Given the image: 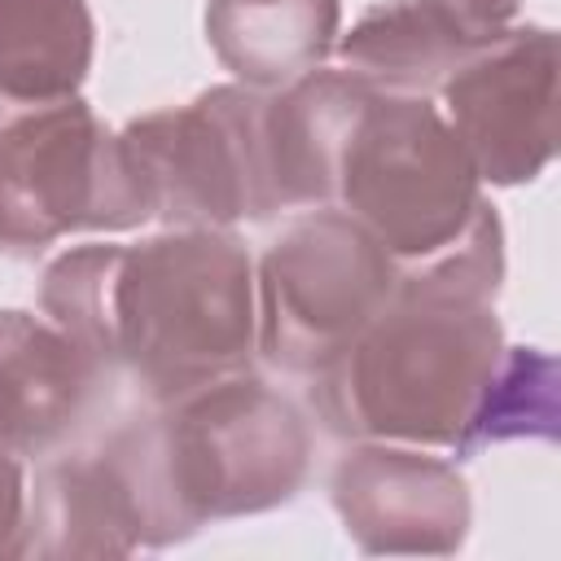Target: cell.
<instances>
[{
	"mask_svg": "<svg viewBox=\"0 0 561 561\" xmlns=\"http://www.w3.org/2000/svg\"><path fill=\"white\" fill-rule=\"evenodd\" d=\"M39 307L149 408L250 373L259 355L254 263L228 228L75 245L44 267Z\"/></svg>",
	"mask_w": 561,
	"mask_h": 561,
	"instance_id": "6da1fadb",
	"label": "cell"
},
{
	"mask_svg": "<svg viewBox=\"0 0 561 561\" xmlns=\"http://www.w3.org/2000/svg\"><path fill=\"white\" fill-rule=\"evenodd\" d=\"M504 280V228L491 202L438 254L403 263L390 302L311 381L329 430L346 438L451 447L504 359L495 294Z\"/></svg>",
	"mask_w": 561,
	"mask_h": 561,
	"instance_id": "7a4b0ae2",
	"label": "cell"
},
{
	"mask_svg": "<svg viewBox=\"0 0 561 561\" xmlns=\"http://www.w3.org/2000/svg\"><path fill=\"white\" fill-rule=\"evenodd\" d=\"M145 500V548L206 522L289 504L311 469V430L294 399L254 373L210 381L114 430Z\"/></svg>",
	"mask_w": 561,
	"mask_h": 561,
	"instance_id": "3957f363",
	"label": "cell"
},
{
	"mask_svg": "<svg viewBox=\"0 0 561 561\" xmlns=\"http://www.w3.org/2000/svg\"><path fill=\"white\" fill-rule=\"evenodd\" d=\"M482 202V180L430 96L364 92L333 167L337 210L364 224L399 263H421L447 250Z\"/></svg>",
	"mask_w": 561,
	"mask_h": 561,
	"instance_id": "277c9868",
	"label": "cell"
},
{
	"mask_svg": "<svg viewBox=\"0 0 561 561\" xmlns=\"http://www.w3.org/2000/svg\"><path fill=\"white\" fill-rule=\"evenodd\" d=\"M145 219L118 131L83 96H0V254L35 259L70 232H127Z\"/></svg>",
	"mask_w": 561,
	"mask_h": 561,
	"instance_id": "5b68a950",
	"label": "cell"
},
{
	"mask_svg": "<svg viewBox=\"0 0 561 561\" xmlns=\"http://www.w3.org/2000/svg\"><path fill=\"white\" fill-rule=\"evenodd\" d=\"M123 158L149 206L171 228H228L280 215L267 153V92L219 83L188 105L131 118Z\"/></svg>",
	"mask_w": 561,
	"mask_h": 561,
	"instance_id": "8992f818",
	"label": "cell"
},
{
	"mask_svg": "<svg viewBox=\"0 0 561 561\" xmlns=\"http://www.w3.org/2000/svg\"><path fill=\"white\" fill-rule=\"evenodd\" d=\"M399 272L403 263L346 210H307L259 263V355L289 377L324 373L390 302Z\"/></svg>",
	"mask_w": 561,
	"mask_h": 561,
	"instance_id": "52a82bcc",
	"label": "cell"
},
{
	"mask_svg": "<svg viewBox=\"0 0 561 561\" xmlns=\"http://www.w3.org/2000/svg\"><path fill=\"white\" fill-rule=\"evenodd\" d=\"M443 118L465 145L478 180L526 184L557 153V35L508 26L469 53L443 83Z\"/></svg>",
	"mask_w": 561,
	"mask_h": 561,
	"instance_id": "ba28073f",
	"label": "cell"
},
{
	"mask_svg": "<svg viewBox=\"0 0 561 561\" xmlns=\"http://www.w3.org/2000/svg\"><path fill=\"white\" fill-rule=\"evenodd\" d=\"M329 495L368 557H451L473 522L469 482L456 465L408 443H351L333 465Z\"/></svg>",
	"mask_w": 561,
	"mask_h": 561,
	"instance_id": "9c48e42d",
	"label": "cell"
},
{
	"mask_svg": "<svg viewBox=\"0 0 561 561\" xmlns=\"http://www.w3.org/2000/svg\"><path fill=\"white\" fill-rule=\"evenodd\" d=\"M145 548V500L114 430L79 451H53L26 491L18 557H131Z\"/></svg>",
	"mask_w": 561,
	"mask_h": 561,
	"instance_id": "30bf717a",
	"label": "cell"
},
{
	"mask_svg": "<svg viewBox=\"0 0 561 561\" xmlns=\"http://www.w3.org/2000/svg\"><path fill=\"white\" fill-rule=\"evenodd\" d=\"M110 386V373L61 324L0 311V443L13 456L61 451Z\"/></svg>",
	"mask_w": 561,
	"mask_h": 561,
	"instance_id": "8fae6325",
	"label": "cell"
},
{
	"mask_svg": "<svg viewBox=\"0 0 561 561\" xmlns=\"http://www.w3.org/2000/svg\"><path fill=\"white\" fill-rule=\"evenodd\" d=\"M342 0H206V44L237 83L276 92L333 57Z\"/></svg>",
	"mask_w": 561,
	"mask_h": 561,
	"instance_id": "7c38bea8",
	"label": "cell"
},
{
	"mask_svg": "<svg viewBox=\"0 0 561 561\" xmlns=\"http://www.w3.org/2000/svg\"><path fill=\"white\" fill-rule=\"evenodd\" d=\"M92 39L88 0H0V96H79L92 70Z\"/></svg>",
	"mask_w": 561,
	"mask_h": 561,
	"instance_id": "4fadbf2b",
	"label": "cell"
},
{
	"mask_svg": "<svg viewBox=\"0 0 561 561\" xmlns=\"http://www.w3.org/2000/svg\"><path fill=\"white\" fill-rule=\"evenodd\" d=\"M342 70L359 75L381 92H416L430 96L438 83L469 57L460 53L412 0L373 4L346 35L333 44Z\"/></svg>",
	"mask_w": 561,
	"mask_h": 561,
	"instance_id": "5bb4252c",
	"label": "cell"
},
{
	"mask_svg": "<svg viewBox=\"0 0 561 561\" xmlns=\"http://www.w3.org/2000/svg\"><path fill=\"white\" fill-rule=\"evenodd\" d=\"M557 434V364L535 346H504V359L469 421L460 456L504 438H552Z\"/></svg>",
	"mask_w": 561,
	"mask_h": 561,
	"instance_id": "9a60e30c",
	"label": "cell"
},
{
	"mask_svg": "<svg viewBox=\"0 0 561 561\" xmlns=\"http://www.w3.org/2000/svg\"><path fill=\"white\" fill-rule=\"evenodd\" d=\"M460 53H478L482 44L500 39L513 18H517V4L522 0H412Z\"/></svg>",
	"mask_w": 561,
	"mask_h": 561,
	"instance_id": "2e32d148",
	"label": "cell"
},
{
	"mask_svg": "<svg viewBox=\"0 0 561 561\" xmlns=\"http://www.w3.org/2000/svg\"><path fill=\"white\" fill-rule=\"evenodd\" d=\"M22 513H26V478L18 456L0 443V557H18Z\"/></svg>",
	"mask_w": 561,
	"mask_h": 561,
	"instance_id": "e0dca14e",
	"label": "cell"
}]
</instances>
